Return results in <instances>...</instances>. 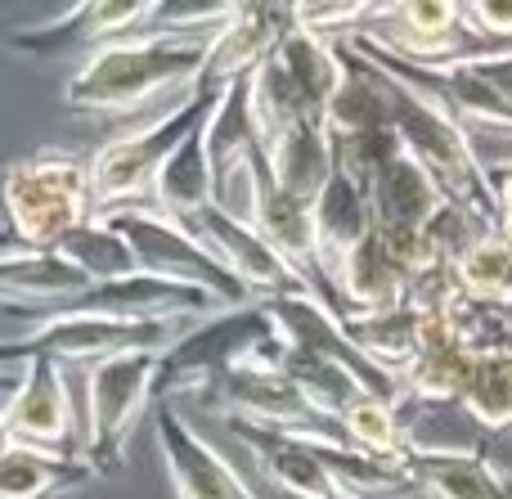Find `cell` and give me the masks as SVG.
<instances>
[{"mask_svg":"<svg viewBox=\"0 0 512 499\" xmlns=\"http://www.w3.org/2000/svg\"><path fill=\"white\" fill-rule=\"evenodd\" d=\"M216 27H144L86 54L63 86V104L86 117H131L153 99L194 90Z\"/></svg>","mask_w":512,"mask_h":499,"instance_id":"cell-1","label":"cell"},{"mask_svg":"<svg viewBox=\"0 0 512 499\" xmlns=\"http://www.w3.org/2000/svg\"><path fill=\"white\" fill-rule=\"evenodd\" d=\"M225 90H207L194 86L185 99L167 108V113L149 117L135 131H122L113 140H104L90 153V203L95 216H113L122 207H149L153 203V185L158 171L167 167V158L189 140L194 131H203L212 122L216 104Z\"/></svg>","mask_w":512,"mask_h":499,"instance_id":"cell-2","label":"cell"},{"mask_svg":"<svg viewBox=\"0 0 512 499\" xmlns=\"http://www.w3.org/2000/svg\"><path fill=\"white\" fill-rule=\"evenodd\" d=\"M0 212L14 248L54 252L95 216L90 162L68 149H36L0 171Z\"/></svg>","mask_w":512,"mask_h":499,"instance_id":"cell-3","label":"cell"},{"mask_svg":"<svg viewBox=\"0 0 512 499\" xmlns=\"http://www.w3.org/2000/svg\"><path fill=\"white\" fill-rule=\"evenodd\" d=\"M378 77H382V90H387V113H391V131H396L400 149L441 185V194L454 207H463L472 221L495 230V189H490V167L481 162L477 140L463 126H454L445 113H436L432 104L409 95L387 72H378Z\"/></svg>","mask_w":512,"mask_h":499,"instance_id":"cell-4","label":"cell"},{"mask_svg":"<svg viewBox=\"0 0 512 499\" xmlns=\"http://www.w3.org/2000/svg\"><path fill=\"white\" fill-rule=\"evenodd\" d=\"M194 320H108V315H50L18 338H0V378H18L27 360L59 369H95L117 356H162Z\"/></svg>","mask_w":512,"mask_h":499,"instance_id":"cell-5","label":"cell"},{"mask_svg":"<svg viewBox=\"0 0 512 499\" xmlns=\"http://www.w3.org/2000/svg\"><path fill=\"white\" fill-rule=\"evenodd\" d=\"M274 342H279V329H274V320L265 315L261 302L212 311L207 320L189 324V329L162 351L153 401L176 405V396H203L221 374H230L243 360L261 356Z\"/></svg>","mask_w":512,"mask_h":499,"instance_id":"cell-6","label":"cell"},{"mask_svg":"<svg viewBox=\"0 0 512 499\" xmlns=\"http://www.w3.org/2000/svg\"><path fill=\"white\" fill-rule=\"evenodd\" d=\"M162 356H117L86 369V405H81V459L95 477H113L126 464L140 419L153 410Z\"/></svg>","mask_w":512,"mask_h":499,"instance_id":"cell-7","label":"cell"},{"mask_svg":"<svg viewBox=\"0 0 512 499\" xmlns=\"http://www.w3.org/2000/svg\"><path fill=\"white\" fill-rule=\"evenodd\" d=\"M135 252V266L144 275H158L171 279V284H189V288H203L216 306H248V288L185 230V221L176 216H162L158 207H122V212L104 216Z\"/></svg>","mask_w":512,"mask_h":499,"instance_id":"cell-8","label":"cell"},{"mask_svg":"<svg viewBox=\"0 0 512 499\" xmlns=\"http://www.w3.org/2000/svg\"><path fill=\"white\" fill-rule=\"evenodd\" d=\"M373 50L391 54V59L418 63V68H450V63L477 59L486 54L463 27L459 5L450 0H414V5H373V18L364 23L360 36Z\"/></svg>","mask_w":512,"mask_h":499,"instance_id":"cell-9","label":"cell"},{"mask_svg":"<svg viewBox=\"0 0 512 499\" xmlns=\"http://www.w3.org/2000/svg\"><path fill=\"white\" fill-rule=\"evenodd\" d=\"M0 419L14 446L59 450V455L81 459V414L72 405L68 369L50 360H27L18 369L14 387L0 401Z\"/></svg>","mask_w":512,"mask_h":499,"instance_id":"cell-10","label":"cell"},{"mask_svg":"<svg viewBox=\"0 0 512 499\" xmlns=\"http://www.w3.org/2000/svg\"><path fill=\"white\" fill-rule=\"evenodd\" d=\"M158 0H86V5H68L59 18L36 27H18L9 36L18 54H32V59H63V54H95L104 45L135 36L144 27H153L158 18Z\"/></svg>","mask_w":512,"mask_h":499,"instance_id":"cell-11","label":"cell"},{"mask_svg":"<svg viewBox=\"0 0 512 499\" xmlns=\"http://www.w3.org/2000/svg\"><path fill=\"white\" fill-rule=\"evenodd\" d=\"M185 230L248 288L252 302H270V297H283V293H306L301 275L252 230V221L243 216L225 212V207H203L185 221Z\"/></svg>","mask_w":512,"mask_h":499,"instance_id":"cell-12","label":"cell"},{"mask_svg":"<svg viewBox=\"0 0 512 499\" xmlns=\"http://www.w3.org/2000/svg\"><path fill=\"white\" fill-rule=\"evenodd\" d=\"M297 27V5H230L225 23L212 32V45L203 54V72L194 86L230 90L248 81L256 68L274 59L283 36Z\"/></svg>","mask_w":512,"mask_h":499,"instance_id":"cell-13","label":"cell"},{"mask_svg":"<svg viewBox=\"0 0 512 499\" xmlns=\"http://www.w3.org/2000/svg\"><path fill=\"white\" fill-rule=\"evenodd\" d=\"M153 437H158V455L167 464L176 499H256L252 486L239 477V468L171 401L153 405Z\"/></svg>","mask_w":512,"mask_h":499,"instance_id":"cell-14","label":"cell"},{"mask_svg":"<svg viewBox=\"0 0 512 499\" xmlns=\"http://www.w3.org/2000/svg\"><path fill=\"white\" fill-rule=\"evenodd\" d=\"M203 140H207V167H212V203L248 221L252 171L261 162V135H256L248 108V81H239V86H230L221 95Z\"/></svg>","mask_w":512,"mask_h":499,"instance_id":"cell-15","label":"cell"},{"mask_svg":"<svg viewBox=\"0 0 512 499\" xmlns=\"http://www.w3.org/2000/svg\"><path fill=\"white\" fill-rule=\"evenodd\" d=\"M454 293L441 288L436 297H427V329H423V342H418L414 360L400 369V392L414 396V401H463L468 392V378H472V365H477V347L454 329L450 311H445V297ZM414 302V297H409Z\"/></svg>","mask_w":512,"mask_h":499,"instance_id":"cell-16","label":"cell"},{"mask_svg":"<svg viewBox=\"0 0 512 499\" xmlns=\"http://www.w3.org/2000/svg\"><path fill=\"white\" fill-rule=\"evenodd\" d=\"M90 288L95 284H90L63 252L14 248V243L0 248V306L14 315H27L32 324L68 311Z\"/></svg>","mask_w":512,"mask_h":499,"instance_id":"cell-17","label":"cell"},{"mask_svg":"<svg viewBox=\"0 0 512 499\" xmlns=\"http://www.w3.org/2000/svg\"><path fill=\"white\" fill-rule=\"evenodd\" d=\"M225 428H230V437L248 450L256 473H261L279 495H288V499H342V491H337L333 477H328L324 459H319L315 441L288 437V432H265V428H252V423H239V419H225Z\"/></svg>","mask_w":512,"mask_h":499,"instance_id":"cell-18","label":"cell"},{"mask_svg":"<svg viewBox=\"0 0 512 499\" xmlns=\"http://www.w3.org/2000/svg\"><path fill=\"white\" fill-rule=\"evenodd\" d=\"M364 194H369L373 230L378 234H423L427 225L450 207L441 185H436L405 149L364 185Z\"/></svg>","mask_w":512,"mask_h":499,"instance_id":"cell-19","label":"cell"},{"mask_svg":"<svg viewBox=\"0 0 512 499\" xmlns=\"http://www.w3.org/2000/svg\"><path fill=\"white\" fill-rule=\"evenodd\" d=\"M409 288H414V275L400 266V257L387 248L378 230H369L346 261L333 275V297L346 315H373V311H391V306L409 302Z\"/></svg>","mask_w":512,"mask_h":499,"instance_id":"cell-20","label":"cell"},{"mask_svg":"<svg viewBox=\"0 0 512 499\" xmlns=\"http://www.w3.org/2000/svg\"><path fill=\"white\" fill-rule=\"evenodd\" d=\"M400 441L405 459H486L490 437L463 410V401H414L400 396Z\"/></svg>","mask_w":512,"mask_h":499,"instance_id":"cell-21","label":"cell"},{"mask_svg":"<svg viewBox=\"0 0 512 499\" xmlns=\"http://www.w3.org/2000/svg\"><path fill=\"white\" fill-rule=\"evenodd\" d=\"M274 72L283 77L288 95L297 99L301 117L324 126V113H328V99H333L337 81H342V50L324 36L306 32V27H292L283 36V45L274 50Z\"/></svg>","mask_w":512,"mask_h":499,"instance_id":"cell-22","label":"cell"},{"mask_svg":"<svg viewBox=\"0 0 512 499\" xmlns=\"http://www.w3.org/2000/svg\"><path fill=\"white\" fill-rule=\"evenodd\" d=\"M315 261H319V279L333 293V275L346 261V252L373 230V212H369V194L355 180H346L342 171L328 176V185L315 198ZM342 311V306H337Z\"/></svg>","mask_w":512,"mask_h":499,"instance_id":"cell-23","label":"cell"},{"mask_svg":"<svg viewBox=\"0 0 512 499\" xmlns=\"http://www.w3.org/2000/svg\"><path fill=\"white\" fill-rule=\"evenodd\" d=\"M261 158L274 185L288 189L292 198H306V203H315L319 189L333 176V149H328V135L319 122L279 126L274 135L261 140Z\"/></svg>","mask_w":512,"mask_h":499,"instance_id":"cell-24","label":"cell"},{"mask_svg":"<svg viewBox=\"0 0 512 499\" xmlns=\"http://www.w3.org/2000/svg\"><path fill=\"white\" fill-rule=\"evenodd\" d=\"M86 482H95V473L77 455L36 446H9L0 455V499H72Z\"/></svg>","mask_w":512,"mask_h":499,"instance_id":"cell-25","label":"cell"},{"mask_svg":"<svg viewBox=\"0 0 512 499\" xmlns=\"http://www.w3.org/2000/svg\"><path fill=\"white\" fill-rule=\"evenodd\" d=\"M346 338L382 369V374L400 378V369L414 360L418 342L427 329V306L418 302H400L391 311H373V315H346L342 320Z\"/></svg>","mask_w":512,"mask_h":499,"instance_id":"cell-26","label":"cell"},{"mask_svg":"<svg viewBox=\"0 0 512 499\" xmlns=\"http://www.w3.org/2000/svg\"><path fill=\"white\" fill-rule=\"evenodd\" d=\"M418 495L432 499H512V468L495 459H405Z\"/></svg>","mask_w":512,"mask_h":499,"instance_id":"cell-27","label":"cell"},{"mask_svg":"<svg viewBox=\"0 0 512 499\" xmlns=\"http://www.w3.org/2000/svg\"><path fill=\"white\" fill-rule=\"evenodd\" d=\"M450 279L468 302L490 306V311H512V243L499 230L477 234L450 266Z\"/></svg>","mask_w":512,"mask_h":499,"instance_id":"cell-28","label":"cell"},{"mask_svg":"<svg viewBox=\"0 0 512 499\" xmlns=\"http://www.w3.org/2000/svg\"><path fill=\"white\" fill-rule=\"evenodd\" d=\"M207 131V126H203ZM203 131H194L176 153L167 158V167L158 171V185H153V203L162 216H176L189 221L194 212L212 207V167H207V140Z\"/></svg>","mask_w":512,"mask_h":499,"instance_id":"cell-29","label":"cell"},{"mask_svg":"<svg viewBox=\"0 0 512 499\" xmlns=\"http://www.w3.org/2000/svg\"><path fill=\"white\" fill-rule=\"evenodd\" d=\"M279 369L288 374V383L301 392V401H306L315 414L333 419V423L342 419V410L355 401V396H369L351 374H346L342 365L315 356V351H297V347H288V342H283Z\"/></svg>","mask_w":512,"mask_h":499,"instance_id":"cell-30","label":"cell"},{"mask_svg":"<svg viewBox=\"0 0 512 499\" xmlns=\"http://www.w3.org/2000/svg\"><path fill=\"white\" fill-rule=\"evenodd\" d=\"M463 410L481 423L486 437L512 432V342L508 347L477 351L468 392H463Z\"/></svg>","mask_w":512,"mask_h":499,"instance_id":"cell-31","label":"cell"},{"mask_svg":"<svg viewBox=\"0 0 512 499\" xmlns=\"http://www.w3.org/2000/svg\"><path fill=\"white\" fill-rule=\"evenodd\" d=\"M337 428H342V441L355 450V455L405 468L400 414H396V405H391V401H378V396H355V401L342 410Z\"/></svg>","mask_w":512,"mask_h":499,"instance_id":"cell-32","label":"cell"},{"mask_svg":"<svg viewBox=\"0 0 512 499\" xmlns=\"http://www.w3.org/2000/svg\"><path fill=\"white\" fill-rule=\"evenodd\" d=\"M54 252H63L90 284H108V279H122V275H135V270H140L135 266L131 243H126L104 216H90V221L81 225V230H72Z\"/></svg>","mask_w":512,"mask_h":499,"instance_id":"cell-33","label":"cell"},{"mask_svg":"<svg viewBox=\"0 0 512 499\" xmlns=\"http://www.w3.org/2000/svg\"><path fill=\"white\" fill-rule=\"evenodd\" d=\"M463 27L481 50H512V0H468L459 5Z\"/></svg>","mask_w":512,"mask_h":499,"instance_id":"cell-34","label":"cell"},{"mask_svg":"<svg viewBox=\"0 0 512 499\" xmlns=\"http://www.w3.org/2000/svg\"><path fill=\"white\" fill-rule=\"evenodd\" d=\"M468 63L486 86H495L512 104V50H490V54H477V59H468Z\"/></svg>","mask_w":512,"mask_h":499,"instance_id":"cell-35","label":"cell"},{"mask_svg":"<svg viewBox=\"0 0 512 499\" xmlns=\"http://www.w3.org/2000/svg\"><path fill=\"white\" fill-rule=\"evenodd\" d=\"M490 189H495V230L512 243V162L490 167Z\"/></svg>","mask_w":512,"mask_h":499,"instance_id":"cell-36","label":"cell"},{"mask_svg":"<svg viewBox=\"0 0 512 499\" xmlns=\"http://www.w3.org/2000/svg\"><path fill=\"white\" fill-rule=\"evenodd\" d=\"M0 401H5V396H0ZM9 446H14V441H9V432H5V419H0V455H5Z\"/></svg>","mask_w":512,"mask_h":499,"instance_id":"cell-37","label":"cell"},{"mask_svg":"<svg viewBox=\"0 0 512 499\" xmlns=\"http://www.w3.org/2000/svg\"><path fill=\"white\" fill-rule=\"evenodd\" d=\"M9 387H14V378H0V396H5V392H9Z\"/></svg>","mask_w":512,"mask_h":499,"instance_id":"cell-38","label":"cell"},{"mask_svg":"<svg viewBox=\"0 0 512 499\" xmlns=\"http://www.w3.org/2000/svg\"><path fill=\"white\" fill-rule=\"evenodd\" d=\"M508 320H512V311H508Z\"/></svg>","mask_w":512,"mask_h":499,"instance_id":"cell-39","label":"cell"}]
</instances>
